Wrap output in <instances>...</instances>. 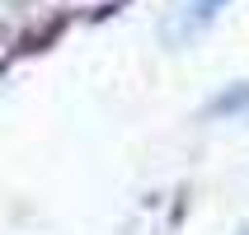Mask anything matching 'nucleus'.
<instances>
[{"label":"nucleus","instance_id":"nucleus-1","mask_svg":"<svg viewBox=\"0 0 249 235\" xmlns=\"http://www.w3.org/2000/svg\"><path fill=\"white\" fill-rule=\"evenodd\" d=\"M221 5H226V0H179V5H174V14H169V24H165V38H169V42L197 38V33H202V28L221 14Z\"/></svg>","mask_w":249,"mask_h":235}]
</instances>
